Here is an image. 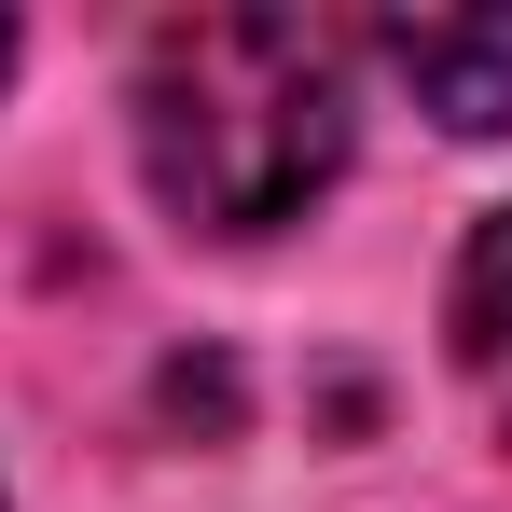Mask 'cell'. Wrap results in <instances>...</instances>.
I'll return each instance as SVG.
<instances>
[{
	"label": "cell",
	"instance_id": "obj_1",
	"mask_svg": "<svg viewBox=\"0 0 512 512\" xmlns=\"http://www.w3.org/2000/svg\"><path fill=\"white\" fill-rule=\"evenodd\" d=\"M346 42L305 14H167L139 42V167L194 236H277L346 167Z\"/></svg>",
	"mask_w": 512,
	"mask_h": 512
},
{
	"label": "cell",
	"instance_id": "obj_2",
	"mask_svg": "<svg viewBox=\"0 0 512 512\" xmlns=\"http://www.w3.org/2000/svg\"><path fill=\"white\" fill-rule=\"evenodd\" d=\"M374 56L416 84V111H443L457 139L512 125V14H374Z\"/></svg>",
	"mask_w": 512,
	"mask_h": 512
},
{
	"label": "cell",
	"instance_id": "obj_3",
	"mask_svg": "<svg viewBox=\"0 0 512 512\" xmlns=\"http://www.w3.org/2000/svg\"><path fill=\"white\" fill-rule=\"evenodd\" d=\"M443 333H457L471 402H485V416H499V443H512V208H499V222H471L457 291H443Z\"/></svg>",
	"mask_w": 512,
	"mask_h": 512
},
{
	"label": "cell",
	"instance_id": "obj_4",
	"mask_svg": "<svg viewBox=\"0 0 512 512\" xmlns=\"http://www.w3.org/2000/svg\"><path fill=\"white\" fill-rule=\"evenodd\" d=\"M14 56H28V28H14V14H0V84H14Z\"/></svg>",
	"mask_w": 512,
	"mask_h": 512
}]
</instances>
